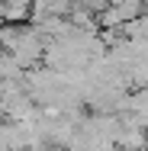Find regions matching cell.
I'll use <instances>...</instances> for the list:
<instances>
[{
    "mask_svg": "<svg viewBox=\"0 0 148 151\" xmlns=\"http://www.w3.org/2000/svg\"><path fill=\"white\" fill-rule=\"evenodd\" d=\"M0 122H6V103L0 100Z\"/></svg>",
    "mask_w": 148,
    "mask_h": 151,
    "instance_id": "1",
    "label": "cell"
}]
</instances>
